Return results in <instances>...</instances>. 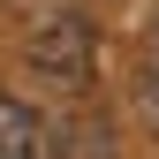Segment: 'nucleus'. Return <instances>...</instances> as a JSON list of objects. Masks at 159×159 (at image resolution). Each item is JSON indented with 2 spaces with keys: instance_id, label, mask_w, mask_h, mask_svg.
<instances>
[{
  "instance_id": "3",
  "label": "nucleus",
  "mask_w": 159,
  "mask_h": 159,
  "mask_svg": "<svg viewBox=\"0 0 159 159\" xmlns=\"http://www.w3.org/2000/svg\"><path fill=\"white\" fill-rule=\"evenodd\" d=\"M53 159H114V129L98 121V114L53 121Z\"/></svg>"
},
{
  "instance_id": "1",
  "label": "nucleus",
  "mask_w": 159,
  "mask_h": 159,
  "mask_svg": "<svg viewBox=\"0 0 159 159\" xmlns=\"http://www.w3.org/2000/svg\"><path fill=\"white\" fill-rule=\"evenodd\" d=\"M23 68L53 91H84L98 76V30L84 15H46L30 38H23Z\"/></svg>"
},
{
  "instance_id": "2",
  "label": "nucleus",
  "mask_w": 159,
  "mask_h": 159,
  "mask_svg": "<svg viewBox=\"0 0 159 159\" xmlns=\"http://www.w3.org/2000/svg\"><path fill=\"white\" fill-rule=\"evenodd\" d=\"M0 159H53V121L23 98H0Z\"/></svg>"
},
{
  "instance_id": "4",
  "label": "nucleus",
  "mask_w": 159,
  "mask_h": 159,
  "mask_svg": "<svg viewBox=\"0 0 159 159\" xmlns=\"http://www.w3.org/2000/svg\"><path fill=\"white\" fill-rule=\"evenodd\" d=\"M144 106L159 114V68H144Z\"/></svg>"
},
{
  "instance_id": "5",
  "label": "nucleus",
  "mask_w": 159,
  "mask_h": 159,
  "mask_svg": "<svg viewBox=\"0 0 159 159\" xmlns=\"http://www.w3.org/2000/svg\"><path fill=\"white\" fill-rule=\"evenodd\" d=\"M152 68H159V46H152Z\"/></svg>"
}]
</instances>
